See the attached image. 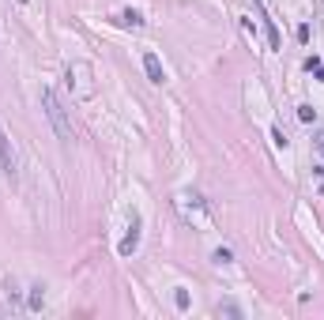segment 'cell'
I'll list each match as a JSON object with an SVG mask.
<instances>
[{"label": "cell", "mask_w": 324, "mask_h": 320, "mask_svg": "<svg viewBox=\"0 0 324 320\" xmlns=\"http://www.w3.org/2000/svg\"><path fill=\"white\" fill-rule=\"evenodd\" d=\"M42 110H45V117H49V124L57 128V136H61V140H72L68 110H64V102L57 98V91H49V87H42Z\"/></svg>", "instance_id": "obj_1"}, {"label": "cell", "mask_w": 324, "mask_h": 320, "mask_svg": "<svg viewBox=\"0 0 324 320\" xmlns=\"http://www.w3.org/2000/svg\"><path fill=\"white\" fill-rule=\"evenodd\" d=\"M64 83L75 98H91L94 94V83H91V64H68L64 68Z\"/></svg>", "instance_id": "obj_2"}, {"label": "cell", "mask_w": 324, "mask_h": 320, "mask_svg": "<svg viewBox=\"0 0 324 320\" xmlns=\"http://www.w3.org/2000/svg\"><path fill=\"white\" fill-rule=\"evenodd\" d=\"M140 230H144V219L132 211V219H128V234L121 237V245H117V253H121V256H132V253L140 249Z\"/></svg>", "instance_id": "obj_3"}, {"label": "cell", "mask_w": 324, "mask_h": 320, "mask_svg": "<svg viewBox=\"0 0 324 320\" xmlns=\"http://www.w3.org/2000/svg\"><path fill=\"white\" fill-rule=\"evenodd\" d=\"M0 170H4V173H15V151H12V140H8L4 128H0Z\"/></svg>", "instance_id": "obj_4"}, {"label": "cell", "mask_w": 324, "mask_h": 320, "mask_svg": "<svg viewBox=\"0 0 324 320\" xmlns=\"http://www.w3.org/2000/svg\"><path fill=\"white\" fill-rule=\"evenodd\" d=\"M177 207H181V211H185V215H188V219H193V215H196V222H200V226H207V207H204V200H200V196H193V207H188V200H185V196H181V200H177Z\"/></svg>", "instance_id": "obj_5"}, {"label": "cell", "mask_w": 324, "mask_h": 320, "mask_svg": "<svg viewBox=\"0 0 324 320\" xmlns=\"http://www.w3.org/2000/svg\"><path fill=\"white\" fill-rule=\"evenodd\" d=\"M144 72H147L151 83H166V68H162V61L155 53H144Z\"/></svg>", "instance_id": "obj_6"}, {"label": "cell", "mask_w": 324, "mask_h": 320, "mask_svg": "<svg viewBox=\"0 0 324 320\" xmlns=\"http://www.w3.org/2000/svg\"><path fill=\"white\" fill-rule=\"evenodd\" d=\"M260 19H264V31H268V45H272V49H279L283 38H279V31H275V19H268V12H264V8H260Z\"/></svg>", "instance_id": "obj_7"}, {"label": "cell", "mask_w": 324, "mask_h": 320, "mask_svg": "<svg viewBox=\"0 0 324 320\" xmlns=\"http://www.w3.org/2000/svg\"><path fill=\"white\" fill-rule=\"evenodd\" d=\"M121 26H132V31H140V26H144V15L128 8V12H121Z\"/></svg>", "instance_id": "obj_8"}, {"label": "cell", "mask_w": 324, "mask_h": 320, "mask_svg": "<svg viewBox=\"0 0 324 320\" xmlns=\"http://www.w3.org/2000/svg\"><path fill=\"white\" fill-rule=\"evenodd\" d=\"M211 260H215V264H230V260H234V253H230V249H215V253H211Z\"/></svg>", "instance_id": "obj_9"}, {"label": "cell", "mask_w": 324, "mask_h": 320, "mask_svg": "<svg viewBox=\"0 0 324 320\" xmlns=\"http://www.w3.org/2000/svg\"><path fill=\"white\" fill-rule=\"evenodd\" d=\"M298 121H317V110H313V105H298Z\"/></svg>", "instance_id": "obj_10"}, {"label": "cell", "mask_w": 324, "mask_h": 320, "mask_svg": "<svg viewBox=\"0 0 324 320\" xmlns=\"http://www.w3.org/2000/svg\"><path fill=\"white\" fill-rule=\"evenodd\" d=\"M174 305L177 309H188V290H174Z\"/></svg>", "instance_id": "obj_11"}, {"label": "cell", "mask_w": 324, "mask_h": 320, "mask_svg": "<svg viewBox=\"0 0 324 320\" xmlns=\"http://www.w3.org/2000/svg\"><path fill=\"white\" fill-rule=\"evenodd\" d=\"M272 143H275V147H287V136H283V128H272Z\"/></svg>", "instance_id": "obj_12"}, {"label": "cell", "mask_w": 324, "mask_h": 320, "mask_svg": "<svg viewBox=\"0 0 324 320\" xmlns=\"http://www.w3.org/2000/svg\"><path fill=\"white\" fill-rule=\"evenodd\" d=\"M294 34H298V42L306 45V42H309V23H302V26H298V31H294Z\"/></svg>", "instance_id": "obj_13"}, {"label": "cell", "mask_w": 324, "mask_h": 320, "mask_svg": "<svg viewBox=\"0 0 324 320\" xmlns=\"http://www.w3.org/2000/svg\"><path fill=\"white\" fill-rule=\"evenodd\" d=\"M38 305H42V286L31 290V309H38Z\"/></svg>", "instance_id": "obj_14"}, {"label": "cell", "mask_w": 324, "mask_h": 320, "mask_svg": "<svg viewBox=\"0 0 324 320\" xmlns=\"http://www.w3.org/2000/svg\"><path fill=\"white\" fill-rule=\"evenodd\" d=\"M306 68H309V72H320L324 64H320V57H309V61H306Z\"/></svg>", "instance_id": "obj_15"}, {"label": "cell", "mask_w": 324, "mask_h": 320, "mask_svg": "<svg viewBox=\"0 0 324 320\" xmlns=\"http://www.w3.org/2000/svg\"><path fill=\"white\" fill-rule=\"evenodd\" d=\"M313 143H317V151H320V154H324V128H320V132H317V140H313Z\"/></svg>", "instance_id": "obj_16"}, {"label": "cell", "mask_w": 324, "mask_h": 320, "mask_svg": "<svg viewBox=\"0 0 324 320\" xmlns=\"http://www.w3.org/2000/svg\"><path fill=\"white\" fill-rule=\"evenodd\" d=\"M317 189L324 192V170H317Z\"/></svg>", "instance_id": "obj_17"}]
</instances>
